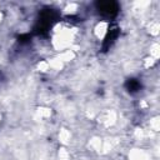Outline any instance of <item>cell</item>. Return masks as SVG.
<instances>
[{"mask_svg": "<svg viewBox=\"0 0 160 160\" xmlns=\"http://www.w3.org/2000/svg\"><path fill=\"white\" fill-rule=\"evenodd\" d=\"M126 86H128V89H129L130 91H136V90L139 89L140 85H139L138 81H135V80H130V81H128Z\"/></svg>", "mask_w": 160, "mask_h": 160, "instance_id": "cell-2", "label": "cell"}, {"mask_svg": "<svg viewBox=\"0 0 160 160\" xmlns=\"http://www.w3.org/2000/svg\"><path fill=\"white\" fill-rule=\"evenodd\" d=\"M99 11L105 16H114L118 12V4L114 1H101L96 4Z\"/></svg>", "mask_w": 160, "mask_h": 160, "instance_id": "cell-1", "label": "cell"}]
</instances>
